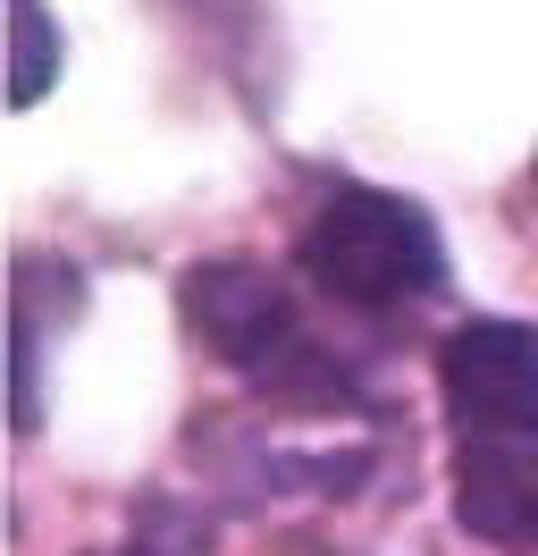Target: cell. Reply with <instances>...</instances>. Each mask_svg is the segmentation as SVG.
I'll use <instances>...</instances> for the list:
<instances>
[{
    "instance_id": "obj_1",
    "label": "cell",
    "mask_w": 538,
    "mask_h": 556,
    "mask_svg": "<svg viewBox=\"0 0 538 556\" xmlns=\"http://www.w3.org/2000/svg\"><path fill=\"white\" fill-rule=\"evenodd\" d=\"M177 304H185L194 346L219 354L228 371H244L269 405H295V414L362 405V371L320 346V329L295 313V295H286L278 270L244 262V253H219V262H194V270H185Z\"/></svg>"
},
{
    "instance_id": "obj_2",
    "label": "cell",
    "mask_w": 538,
    "mask_h": 556,
    "mask_svg": "<svg viewBox=\"0 0 538 556\" xmlns=\"http://www.w3.org/2000/svg\"><path fill=\"white\" fill-rule=\"evenodd\" d=\"M303 278L354 304V313H404L446 287V237L421 203H404L387 186H336L329 203L303 219L295 237Z\"/></svg>"
},
{
    "instance_id": "obj_3",
    "label": "cell",
    "mask_w": 538,
    "mask_h": 556,
    "mask_svg": "<svg viewBox=\"0 0 538 556\" xmlns=\"http://www.w3.org/2000/svg\"><path fill=\"white\" fill-rule=\"evenodd\" d=\"M454 439H538V329L530 320H471L437 354Z\"/></svg>"
},
{
    "instance_id": "obj_4",
    "label": "cell",
    "mask_w": 538,
    "mask_h": 556,
    "mask_svg": "<svg viewBox=\"0 0 538 556\" xmlns=\"http://www.w3.org/2000/svg\"><path fill=\"white\" fill-rule=\"evenodd\" d=\"M454 515L488 548H538V439H454Z\"/></svg>"
},
{
    "instance_id": "obj_5",
    "label": "cell",
    "mask_w": 538,
    "mask_h": 556,
    "mask_svg": "<svg viewBox=\"0 0 538 556\" xmlns=\"http://www.w3.org/2000/svg\"><path fill=\"white\" fill-rule=\"evenodd\" d=\"M76 304H85L76 270H60L51 253L17 262V287H9V421L17 430L42 421V338H60L51 320H67Z\"/></svg>"
},
{
    "instance_id": "obj_6",
    "label": "cell",
    "mask_w": 538,
    "mask_h": 556,
    "mask_svg": "<svg viewBox=\"0 0 538 556\" xmlns=\"http://www.w3.org/2000/svg\"><path fill=\"white\" fill-rule=\"evenodd\" d=\"M60 76V26L42 0H9V102L34 110Z\"/></svg>"
}]
</instances>
